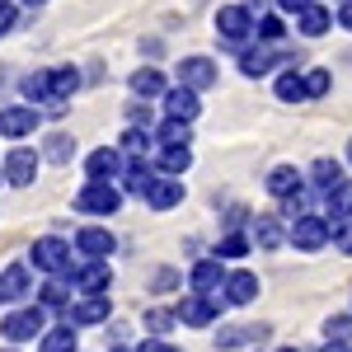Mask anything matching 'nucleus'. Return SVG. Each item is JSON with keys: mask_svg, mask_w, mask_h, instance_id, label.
Here are the masks:
<instances>
[{"mask_svg": "<svg viewBox=\"0 0 352 352\" xmlns=\"http://www.w3.org/2000/svg\"><path fill=\"white\" fill-rule=\"evenodd\" d=\"M160 52H164V43H160V38H141V56H151V61H155Z\"/></svg>", "mask_w": 352, "mask_h": 352, "instance_id": "nucleus-47", "label": "nucleus"}, {"mask_svg": "<svg viewBox=\"0 0 352 352\" xmlns=\"http://www.w3.org/2000/svg\"><path fill=\"white\" fill-rule=\"evenodd\" d=\"M0 179H5V164H0Z\"/></svg>", "mask_w": 352, "mask_h": 352, "instance_id": "nucleus-55", "label": "nucleus"}, {"mask_svg": "<svg viewBox=\"0 0 352 352\" xmlns=\"http://www.w3.org/2000/svg\"><path fill=\"white\" fill-rule=\"evenodd\" d=\"M348 221H352V212H348Z\"/></svg>", "mask_w": 352, "mask_h": 352, "instance_id": "nucleus-60", "label": "nucleus"}, {"mask_svg": "<svg viewBox=\"0 0 352 352\" xmlns=\"http://www.w3.org/2000/svg\"><path fill=\"white\" fill-rule=\"evenodd\" d=\"M132 94L151 104V99H164V94H169V85H164V76L155 71V66H141V71L132 76Z\"/></svg>", "mask_w": 352, "mask_h": 352, "instance_id": "nucleus-24", "label": "nucleus"}, {"mask_svg": "<svg viewBox=\"0 0 352 352\" xmlns=\"http://www.w3.org/2000/svg\"><path fill=\"white\" fill-rule=\"evenodd\" d=\"M254 28H258V19L249 14V5H221L217 14V33L226 47H244L249 38H254Z\"/></svg>", "mask_w": 352, "mask_h": 352, "instance_id": "nucleus-3", "label": "nucleus"}, {"mask_svg": "<svg viewBox=\"0 0 352 352\" xmlns=\"http://www.w3.org/2000/svg\"><path fill=\"white\" fill-rule=\"evenodd\" d=\"M282 352H296V348H282Z\"/></svg>", "mask_w": 352, "mask_h": 352, "instance_id": "nucleus-58", "label": "nucleus"}, {"mask_svg": "<svg viewBox=\"0 0 352 352\" xmlns=\"http://www.w3.org/2000/svg\"><path fill=\"white\" fill-rule=\"evenodd\" d=\"M310 179H315V188H320V192H329L333 184H343V164H338V160H315V164H310Z\"/></svg>", "mask_w": 352, "mask_h": 352, "instance_id": "nucleus-35", "label": "nucleus"}, {"mask_svg": "<svg viewBox=\"0 0 352 352\" xmlns=\"http://www.w3.org/2000/svg\"><path fill=\"white\" fill-rule=\"evenodd\" d=\"M258 338H268V324H226V329H217L221 352H235V348H244V343H258Z\"/></svg>", "mask_w": 352, "mask_h": 352, "instance_id": "nucleus-15", "label": "nucleus"}, {"mask_svg": "<svg viewBox=\"0 0 352 352\" xmlns=\"http://www.w3.org/2000/svg\"><path fill=\"white\" fill-rule=\"evenodd\" d=\"M113 352H127V348H113Z\"/></svg>", "mask_w": 352, "mask_h": 352, "instance_id": "nucleus-57", "label": "nucleus"}, {"mask_svg": "<svg viewBox=\"0 0 352 352\" xmlns=\"http://www.w3.org/2000/svg\"><path fill=\"white\" fill-rule=\"evenodd\" d=\"M226 221H230V230H240V221H249V212H244V207H230Z\"/></svg>", "mask_w": 352, "mask_h": 352, "instance_id": "nucleus-49", "label": "nucleus"}, {"mask_svg": "<svg viewBox=\"0 0 352 352\" xmlns=\"http://www.w3.org/2000/svg\"><path fill=\"white\" fill-rule=\"evenodd\" d=\"M258 296V277H254V272H230V277H226V287H221V300H226V305H249V300Z\"/></svg>", "mask_w": 352, "mask_h": 352, "instance_id": "nucleus-17", "label": "nucleus"}, {"mask_svg": "<svg viewBox=\"0 0 352 352\" xmlns=\"http://www.w3.org/2000/svg\"><path fill=\"white\" fill-rule=\"evenodd\" d=\"M66 277L80 287L85 296H109V282H113V272H109L104 258H89V263H80V268H71Z\"/></svg>", "mask_w": 352, "mask_h": 352, "instance_id": "nucleus-8", "label": "nucleus"}, {"mask_svg": "<svg viewBox=\"0 0 352 352\" xmlns=\"http://www.w3.org/2000/svg\"><path fill=\"white\" fill-rule=\"evenodd\" d=\"M179 287V268H155V277H151V292H174Z\"/></svg>", "mask_w": 352, "mask_h": 352, "instance_id": "nucleus-41", "label": "nucleus"}, {"mask_svg": "<svg viewBox=\"0 0 352 352\" xmlns=\"http://www.w3.org/2000/svg\"><path fill=\"white\" fill-rule=\"evenodd\" d=\"M348 164H352V141H348Z\"/></svg>", "mask_w": 352, "mask_h": 352, "instance_id": "nucleus-54", "label": "nucleus"}, {"mask_svg": "<svg viewBox=\"0 0 352 352\" xmlns=\"http://www.w3.org/2000/svg\"><path fill=\"white\" fill-rule=\"evenodd\" d=\"M136 352H179V348H169L164 338H146V343H141V348H136Z\"/></svg>", "mask_w": 352, "mask_h": 352, "instance_id": "nucleus-48", "label": "nucleus"}, {"mask_svg": "<svg viewBox=\"0 0 352 352\" xmlns=\"http://www.w3.org/2000/svg\"><path fill=\"white\" fill-rule=\"evenodd\" d=\"M28 287H33V277H28V263H10V268L0 272V300H24Z\"/></svg>", "mask_w": 352, "mask_h": 352, "instance_id": "nucleus-22", "label": "nucleus"}, {"mask_svg": "<svg viewBox=\"0 0 352 352\" xmlns=\"http://www.w3.org/2000/svg\"><path fill=\"white\" fill-rule=\"evenodd\" d=\"M244 5H249V14H254V19H263V10H268V0H244Z\"/></svg>", "mask_w": 352, "mask_h": 352, "instance_id": "nucleus-51", "label": "nucleus"}, {"mask_svg": "<svg viewBox=\"0 0 352 352\" xmlns=\"http://www.w3.org/2000/svg\"><path fill=\"white\" fill-rule=\"evenodd\" d=\"M287 61H292V52H277L272 43H263V47H240V76L258 80V76H272Z\"/></svg>", "mask_w": 352, "mask_h": 352, "instance_id": "nucleus-6", "label": "nucleus"}, {"mask_svg": "<svg viewBox=\"0 0 352 352\" xmlns=\"http://www.w3.org/2000/svg\"><path fill=\"white\" fill-rule=\"evenodd\" d=\"M324 338L329 343H352V315H329L324 320Z\"/></svg>", "mask_w": 352, "mask_h": 352, "instance_id": "nucleus-38", "label": "nucleus"}, {"mask_svg": "<svg viewBox=\"0 0 352 352\" xmlns=\"http://www.w3.org/2000/svg\"><path fill=\"white\" fill-rule=\"evenodd\" d=\"M0 85H5V71H0Z\"/></svg>", "mask_w": 352, "mask_h": 352, "instance_id": "nucleus-56", "label": "nucleus"}, {"mask_svg": "<svg viewBox=\"0 0 352 352\" xmlns=\"http://www.w3.org/2000/svg\"><path fill=\"white\" fill-rule=\"evenodd\" d=\"M333 240H338V249H343V254H352V221L333 226Z\"/></svg>", "mask_w": 352, "mask_h": 352, "instance_id": "nucleus-45", "label": "nucleus"}, {"mask_svg": "<svg viewBox=\"0 0 352 352\" xmlns=\"http://www.w3.org/2000/svg\"><path fill=\"white\" fill-rule=\"evenodd\" d=\"M76 89H80V71L76 66H56L52 71V109H61Z\"/></svg>", "mask_w": 352, "mask_h": 352, "instance_id": "nucleus-30", "label": "nucleus"}, {"mask_svg": "<svg viewBox=\"0 0 352 352\" xmlns=\"http://www.w3.org/2000/svg\"><path fill=\"white\" fill-rule=\"evenodd\" d=\"M160 184V169L146 160H127V174H122V192H136V197H151V188Z\"/></svg>", "mask_w": 352, "mask_h": 352, "instance_id": "nucleus-14", "label": "nucleus"}, {"mask_svg": "<svg viewBox=\"0 0 352 352\" xmlns=\"http://www.w3.org/2000/svg\"><path fill=\"white\" fill-rule=\"evenodd\" d=\"M19 94H24L28 104L38 109V104H52V71H33L19 80Z\"/></svg>", "mask_w": 352, "mask_h": 352, "instance_id": "nucleus-26", "label": "nucleus"}, {"mask_svg": "<svg viewBox=\"0 0 352 352\" xmlns=\"http://www.w3.org/2000/svg\"><path fill=\"white\" fill-rule=\"evenodd\" d=\"M188 164H192V151H188V146H160V151H155V169H160V174H169V179H179Z\"/></svg>", "mask_w": 352, "mask_h": 352, "instance_id": "nucleus-25", "label": "nucleus"}, {"mask_svg": "<svg viewBox=\"0 0 352 352\" xmlns=\"http://www.w3.org/2000/svg\"><path fill=\"white\" fill-rule=\"evenodd\" d=\"M0 352H14V348H0Z\"/></svg>", "mask_w": 352, "mask_h": 352, "instance_id": "nucleus-59", "label": "nucleus"}, {"mask_svg": "<svg viewBox=\"0 0 352 352\" xmlns=\"http://www.w3.org/2000/svg\"><path fill=\"white\" fill-rule=\"evenodd\" d=\"M24 5H47V0H24Z\"/></svg>", "mask_w": 352, "mask_h": 352, "instance_id": "nucleus-53", "label": "nucleus"}, {"mask_svg": "<svg viewBox=\"0 0 352 352\" xmlns=\"http://www.w3.org/2000/svg\"><path fill=\"white\" fill-rule=\"evenodd\" d=\"M71 277H47L43 282V292H38V305H47V310H66L71 315Z\"/></svg>", "mask_w": 352, "mask_h": 352, "instance_id": "nucleus-23", "label": "nucleus"}, {"mask_svg": "<svg viewBox=\"0 0 352 352\" xmlns=\"http://www.w3.org/2000/svg\"><path fill=\"white\" fill-rule=\"evenodd\" d=\"M155 141H160V146H188V141H192V122L164 118V122H160V132H155Z\"/></svg>", "mask_w": 352, "mask_h": 352, "instance_id": "nucleus-34", "label": "nucleus"}, {"mask_svg": "<svg viewBox=\"0 0 352 352\" xmlns=\"http://www.w3.org/2000/svg\"><path fill=\"white\" fill-rule=\"evenodd\" d=\"M33 268L47 272V277H66L71 272V244L61 240V235H43V240H33Z\"/></svg>", "mask_w": 352, "mask_h": 352, "instance_id": "nucleus-4", "label": "nucleus"}, {"mask_svg": "<svg viewBox=\"0 0 352 352\" xmlns=\"http://www.w3.org/2000/svg\"><path fill=\"white\" fill-rule=\"evenodd\" d=\"M320 352H352V343H324Z\"/></svg>", "mask_w": 352, "mask_h": 352, "instance_id": "nucleus-52", "label": "nucleus"}, {"mask_svg": "<svg viewBox=\"0 0 352 352\" xmlns=\"http://www.w3.org/2000/svg\"><path fill=\"white\" fill-rule=\"evenodd\" d=\"M305 188V179H300L296 164H272L268 169V192L282 202V197H296V192Z\"/></svg>", "mask_w": 352, "mask_h": 352, "instance_id": "nucleus-18", "label": "nucleus"}, {"mask_svg": "<svg viewBox=\"0 0 352 352\" xmlns=\"http://www.w3.org/2000/svg\"><path fill=\"white\" fill-rule=\"evenodd\" d=\"M277 5H282V14H305L315 0H277Z\"/></svg>", "mask_w": 352, "mask_h": 352, "instance_id": "nucleus-46", "label": "nucleus"}, {"mask_svg": "<svg viewBox=\"0 0 352 352\" xmlns=\"http://www.w3.org/2000/svg\"><path fill=\"white\" fill-rule=\"evenodd\" d=\"M0 333L10 343H28V338H43L47 333V305H19L0 320Z\"/></svg>", "mask_w": 352, "mask_h": 352, "instance_id": "nucleus-1", "label": "nucleus"}, {"mask_svg": "<svg viewBox=\"0 0 352 352\" xmlns=\"http://www.w3.org/2000/svg\"><path fill=\"white\" fill-rule=\"evenodd\" d=\"M179 85H188V89H212L217 85V61L212 56H184L179 61Z\"/></svg>", "mask_w": 352, "mask_h": 352, "instance_id": "nucleus-11", "label": "nucleus"}, {"mask_svg": "<svg viewBox=\"0 0 352 352\" xmlns=\"http://www.w3.org/2000/svg\"><path fill=\"white\" fill-rule=\"evenodd\" d=\"M38 164H43V155L38 151H10L5 155V184H14V188H28L33 179H38Z\"/></svg>", "mask_w": 352, "mask_h": 352, "instance_id": "nucleus-9", "label": "nucleus"}, {"mask_svg": "<svg viewBox=\"0 0 352 352\" xmlns=\"http://www.w3.org/2000/svg\"><path fill=\"white\" fill-rule=\"evenodd\" d=\"M118 146H122L127 160H146V155H151V132H146V127H127Z\"/></svg>", "mask_w": 352, "mask_h": 352, "instance_id": "nucleus-32", "label": "nucleus"}, {"mask_svg": "<svg viewBox=\"0 0 352 352\" xmlns=\"http://www.w3.org/2000/svg\"><path fill=\"white\" fill-rule=\"evenodd\" d=\"M174 324H179V310H146V333L151 338H164Z\"/></svg>", "mask_w": 352, "mask_h": 352, "instance_id": "nucleus-37", "label": "nucleus"}, {"mask_svg": "<svg viewBox=\"0 0 352 352\" xmlns=\"http://www.w3.org/2000/svg\"><path fill=\"white\" fill-rule=\"evenodd\" d=\"M38 118L43 113L33 109V104H14V109H0V136H10V141H19L38 127Z\"/></svg>", "mask_w": 352, "mask_h": 352, "instance_id": "nucleus-13", "label": "nucleus"}, {"mask_svg": "<svg viewBox=\"0 0 352 352\" xmlns=\"http://www.w3.org/2000/svg\"><path fill=\"white\" fill-rule=\"evenodd\" d=\"M217 315H221L217 296H197V292H192L188 300H179V324H188V329H207Z\"/></svg>", "mask_w": 352, "mask_h": 352, "instance_id": "nucleus-10", "label": "nucleus"}, {"mask_svg": "<svg viewBox=\"0 0 352 352\" xmlns=\"http://www.w3.org/2000/svg\"><path fill=\"white\" fill-rule=\"evenodd\" d=\"M329 24H333V10H329V5H320V0H315V5L300 14V33H305V38H320V33H329Z\"/></svg>", "mask_w": 352, "mask_h": 352, "instance_id": "nucleus-31", "label": "nucleus"}, {"mask_svg": "<svg viewBox=\"0 0 352 352\" xmlns=\"http://www.w3.org/2000/svg\"><path fill=\"white\" fill-rule=\"evenodd\" d=\"M329 85H333V76H329V71H320V66H315V71H305V89H310V99H324Z\"/></svg>", "mask_w": 352, "mask_h": 352, "instance_id": "nucleus-39", "label": "nucleus"}, {"mask_svg": "<svg viewBox=\"0 0 352 352\" xmlns=\"http://www.w3.org/2000/svg\"><path fill=\"white\" fill-rule=\"evenodd\" d=\"M282 33H287V28H282L277 14H263V19H258V38H263V43H282Z\"/></svg>", "mask_w": 352, "mask_h": 352, "instance_id": "nucleus-40", "label": "nucleus"}, {"mask_svg": "<svg viewBox=\"0 0 352 352\" xmlns=\"http://www.w3.org/2000/svg\"><path fill=\"white\" fill-rule=\"evenodd\" d=\"M109 315H113L109 296H80L71 305V324H104Z\"/></svg>", "mask_w": 352, "mask_h": 352, "instance_id": "nucleus-21", "label": "nucleus"}, {"mask_svg": "<svg viewBox=\"0 0 352 352\" xmlns=\"http://www.w3.org/2000/svg\"><path fill=\"white\" fill-rule=\"evenodd\" d=\"M76 329H80V324H56V329H47V333L38 338V352H80V348H76Z\"/></svg>", "mask_w": 352, "mask_h": 352, "instance_id": "nucleus-28", "label": "nucleus"}, {"mask_svg": "<svg viewBox=\"0 0 352 352\" xmlns=\"http://www.w3.org/2000/svg\"><path fill=\"white\" fill-rule=\"evenodd\" d=\"M14 24H19V10H14L10 0H0V38H5V33H10Z\"/></svg>", "mask_w": 352, "mask_h": 352, "instance_id": "nucleus-44", "label": "nucleus"}, {"mask_svg": "<svg viewBox=\"0 0 352 352\" xmlns=\"http://www.w3.org/2000/svg\"><path fill=\"white\" fill-rule=\"evenodd\" d=\"M85 174L99 179V184H118V179L127 174V155H122V146H99V151H89V155H85Z\"/></svg>", "mask_w": 352, "mask_h": 352, "instance_id": "nucleus-5", "label": "nucleus"}, {"mask_svg": "<svg viewBox=\"0 0 352 352\" xmlns=\"http://www.w3.org/2000/svg\"><path fill=\"white\" fill-rule=\"evenodd\" d=\"M333 240V221L329 217H296L292 226V244H296L300 254H315V249H324Z\"/></svg>", "mask_w": 352, "mask_h": 352, "instance_id": "nucleus-7", "label": "nucleus"}, {"mask_svg": "<svg viewBox=\"0 0 352 352\" xmlns=\"http://www.w3.org/2000/svg\"><path fill=\"white\" fill-rule=\"evenodd\" d=\"M127 122H132V127H151V104H146V99L127 104Z\"/></svg>", "mask_w": 352, "mask_h": 352, "instance_id": "nucleus-42", "label": "nucleus"}, {"mask_svg": "<svg viewBox=\"0 0 352 352\" xmlns=\"http://www.w3.org/2000/svg\"><path fill=\"white\" fill-rule=\"evenodd\" d=\"M249 240L258 244V249H277V244L292 240V230H282V221H277V217H254V221H249Z\"/></svg>", "mask_w": 352, "mask_h": 352, "instance_id": "nucleus-19", "label": "nucleus"}, {"mask_svg": "<svg viewBox=\"0 0 352 352\" xmlns=\"http://www.w3.org/2000/svg\"><path fill=\"white\" fill-rule=\"evenodd\" d=\"M226 277H230V272L221 268V258H197L192 272H188V282H192L197 296H217L221 287H226Z\"/></svg>", "mask_w": 352, "mask_h": 352, "instance_id": "nucleus-12", "label": "nucleus"}, {"mask_svg": "<svg viewBox=\"0 0 352 352\" xmlns=\"http://www.w3.org/2000/svg\"><path fill=\"white\" fill-rule=\"evenodd\" d=\"M338 24L352 33V0H343V10H338Z\"/></svg>", "mask_w": 352, "mask_h": 352, "instance_id": "nucleus-50", "label": "nucleus"}, {"mask_svg": "<svg viewBox=\"0 0 352 352\" xmlns=\"http://www.w3.org/2000/svg\"><path fill=\"white\" fill-rule=\"evenodd\" d=\"M113 244H118V240H113L104 226H85L80 235H76V249H80L85 258H109V254H113Z\"/></svg>", "mask_w": 352, "mask_h": 352, "instance_id": "nucleus-20", "label": "nucleus"}, {"mask_svg": "<svg viewBox=\"0 0 352 352\" xmlns=\"http://www.w3.org/2000/svg\"><path fill=\"white\" fill-rule=\"evenodd\" d=\"M305 207H310V192L300 188L296 197H282V212H287V217H305Z\"/></svg>", "mask_w": 352, "mask_h": 352, "instance_id": "nucleus-43", "label": "nucleus"}, {"mask_svg": "<svg viewBox=\"0 0 352 352\" xmlns=\"http://www.w3.org/2000/svg\"><path fill=\"white\" fill-rule=\"evenodd\" d=\"M272 94H277L282 104H300V99H310V89H305V76H300V71H282L277 85H272Z\"/></svg>", "mask_w": 352, "mask_h": 352, "instance_id": "nucleus-29", "label": "nucleus"}, {"mask_svg": "<svg viewBox=\"0 0 352 352\" xmlns=\"http://www.w3.org/2000/svg\"><path fill=\"white\" fill-rule=\"evenodd\" d=\"M43 155L52 164H71V155H76V136H66V132H52L47 141H43Z\"/></svg>", "mask_w": 352, "mask_h": 352, "instance_id": "nucleus-33", "label": "nucleus"}, {"mask_svg": "<svg viewBox=\"0 0 352 352\" xmlns=\"http://www.w3.org/2000/svg\"><path fill=\"white\" fill-rule=\"evenodd\" d=\"M118 207H122V188H118V184L89 179V184L76 192V212H85V217H113Z\"/></svg>", "mask_w": 352, "mask_h": 352, "instance_id": "nucleus-2", "label": "nucleus"}, {"mask_svg": "<svg viewBox=\"0 0 352 352\" xmlns=\"http://www.w3.org/2000/svg\"><path fill=\"white\" fill-rule=\"evenodd\" d=\"M249 249H254V240H249V235H240V230H226V235H221V244H217V258H244Z\"/></svg>", "mask_w": 352, "mask_h": 352, "instance_id": "nucleus-36", "label": "nucleus"}, {"mask_svg": "<svg viewBox=\"0 0 352 352\" xmlns=\"http://www.w3.org/2000/svg\"><path fill=\"white\" fill-rule=\"evenodd\" d=\"M146 202H151L155 212H169V207H179V202H184V184H179V179H169V174H160V184L151 188Z\"/></svg>", "mask_w": 352, "mask_h": 352, "instance_id": "nucleus-27", "label": "nucleus"}, {"mask_svg": "<svg viewBox=\"0 0 352 352\" xmlns=\"http://www.w3.org/2000/svg\"><path fill=\"white\" fill-rule=\"evenodd\" d=\"M202 113V104H197V89H188V85H179V89H169L164 94V118H179V122H192Z\"/></svg>", "mask_w": 352, "mask_h": 352, "instance_id": "nucleus-16", "label": "nucleus"}]
</instances>
